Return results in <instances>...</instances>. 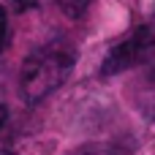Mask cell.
Returning <instances> with one entry per match:
<instances>
[{"mask_svg":"<svg viewBox=\"0 0 155 155\" xmlns=\"http://www.w3.org/2000/svg\"><path fill=\"white\" fill-rule=\"evenodd\" d=\"M76 63V49L68 41H52L38 46L33 54H27V60L22 63V74H19V95L27 104H35L41 98H46L49 93H54L71 74Z\"/></svg>","mask_w":155,"mask_h":155,"instance_id":"6da1fadb","label":"cell"},{"mask_svg":"<svg viewBox=\"0 0 155 155\" xmlns=\"http://www.w3.org/2000/svg\"><path fill=\"white\" fill-rule=\"evenodd\" d=\"M155 52V33L153 27H139L134 30L128 38H123L120 44H114L109 49V54L104 57L101 74L112 76V74H123L128 68H136L139 63L150 60V54Z\"/></svg>","mask_w":155,"mask_h":155,"instance_id":"7a4b0ae2","label":"cell"},{"mask_svg":"<svg viewBox=\"0 0 155 155\" xmlns=\"http://www.w3.org/2000/svg\"><path fill=\"white\" fill-rule=\"evenodd\" d=\"M60 3V8L71 16V19H76V16H82L84 11H87V5L93 3V0H57Z\"/></svg>","mask_w":155,"mask_h":155,"instance_id":"3957f363","label":"cell"},{"mask_svg":"<svg viewBox=\"0 0 155 155\" xmlns=\"http://www.w3.org/2000/svg\"><path fill=\"white\" fill-rule=\"evenodd\" d=\"M8 35H11V27H8V14H5V8L0 5V52L8 46Z\"/></svg>","mask_w":155,"mask_h":155,"instance_id":"277c9868","label":"cell"},{"mask_svg":"<svg viewBox=\"0 0 155 155\" xmlns=\"http://www.w3.org/2000/svg\"><path fill=\"white\" fill-rule=\"evenodd\" d=\"M68 155H112V153L106 147H79V150H74Z\"/></svg>","mask_w":155,"mask_h":155,"instance_id":"5b68a950","label":"cell"},{"mask_svg":"<svg viewBox=\"0 0 155 155\" xmlns=\"http://www.w3.org/2000/svg\"><path fill=\"white\" fill-rule=\"evenodd\" d=\"M5 123H8V106H5V104L0 101V128H3Z\"/></svg>","mask_w":155,"mask_h":155,"instance_id":"8992f818","label":"cell"},{"mask_svg":"<svg viewBox=\"0 0 155 155\" xmlns=\"http://www.w3.org/2000/svg\"><path fill=\"white\" fill-rule=\"evenodd\" d=\"M14 3H16L19 8H33V5H35V0H14Z\"/></svg>","mask_w":155,"mask_h":155,"instance_id":"52a82bcc","label":"cell"},{"mask_svg":"<svg viewBox=\"0 0 155 155\" xmlns=\"http://www.w3.org/2000/svg\"><path fill=\"white\" fill-rule=\"evenodd\" d=\"M150 27H155V0H153V5H150Z\"/></svg>","mask_w":155,"mask_h":155,"instance_id":"ba28073f","label":"cell"},{"mask_svg":"<svg viewBox=\"0 0 155 155\" xmlns=\"http://www.w3.org/2000/svg\"><path fill=\"white\" fill-rule=\"evenodd\" d=\"M0 155H16V153H11V150H0Z\"/></svg>","mask_w":155,"mask_h":155,"instance_id":"9c48e42d","label":"cell"}]
</instances>
